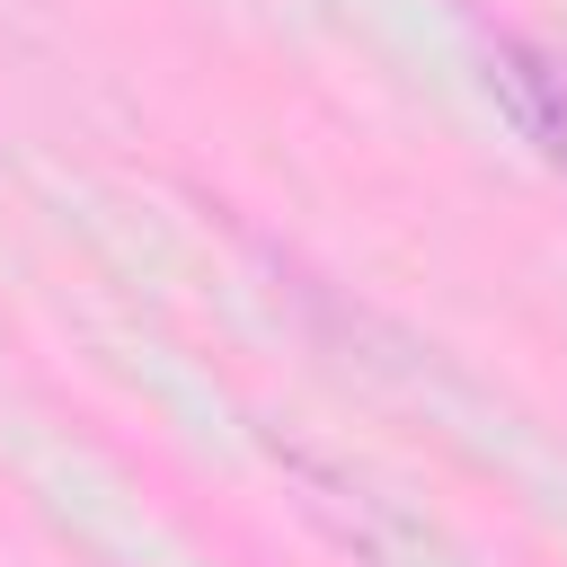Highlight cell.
I'll use <instances>...</instances> for the list:
<instances>
[{
	"instance_id": "obj_1",
	"label": "cell",
	"mask_w": 567,
	"mask_h": 567,
	"mask_svg": "<svg viewBox=\"0 0 567 567\" xmlns=\"http://www.w3.org/2000/svg\"><path fill=\"white\" fill-rule=\"evenodd\" d=\"M310 487H319V514L346 532V549L363 558V567H470L425 514H408L399 496H381V487H363V478H346V470H310Z\"/></svg>"
},
{
	"instance_id": "obj_2",
	"label": "cell",
	"mask_w": 567,
	"mask_h": 567,
	"mask_svg": "<svg viewBox=\"0 0 567 567\" xmlns=\"http://www.w3.org/2000/svg\"><path fill=\"white\" fill-rule=\"evenodd\" d=\"M487 89L505 97V115L523 124V142H540V159L567 168V53H540V44H496L487 53Z\"/></svg>"
}]
</instances>
